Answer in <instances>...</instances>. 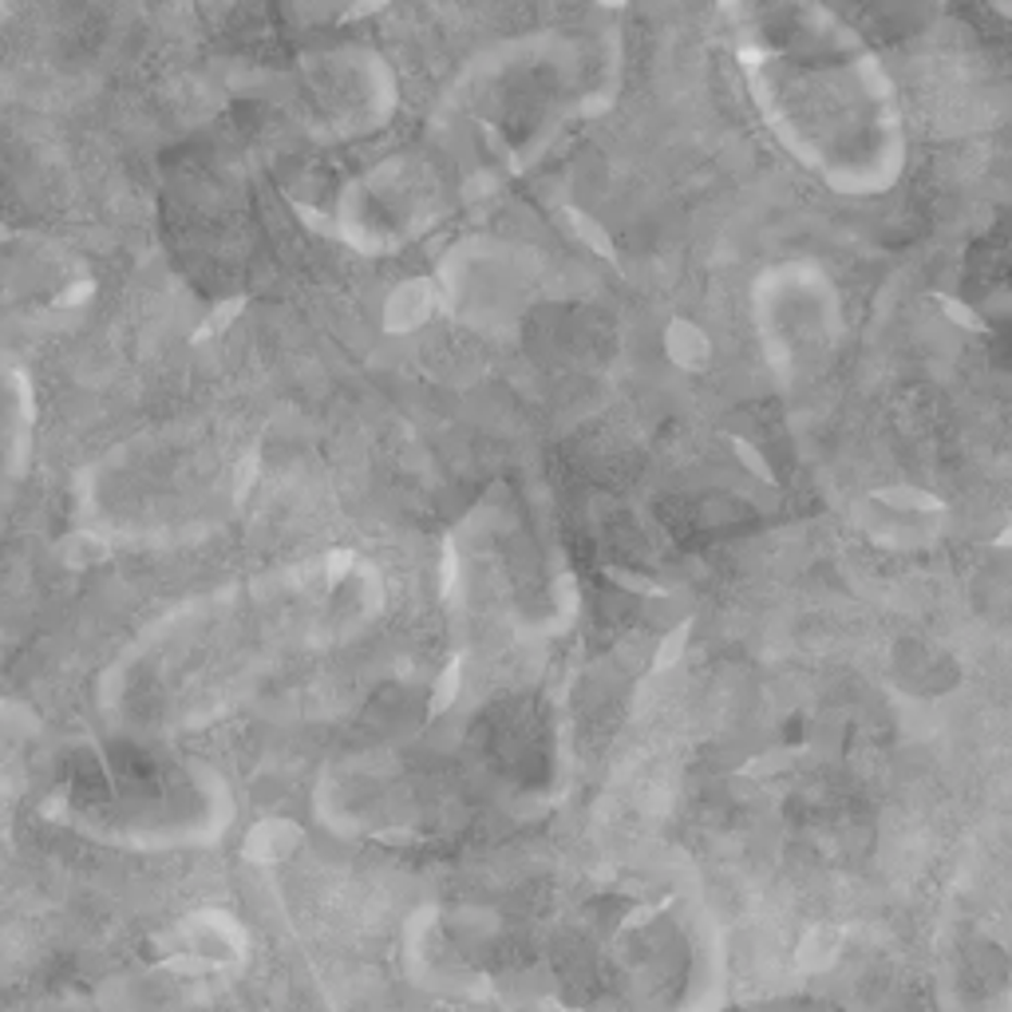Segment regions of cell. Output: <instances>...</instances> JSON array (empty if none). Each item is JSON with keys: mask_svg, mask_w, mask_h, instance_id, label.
<instances>
[{"mask_svg": "<svg viewBox=\"0 0 1012 1012\" xmlns=\"http://www.w3.org/2000/svg\"><path fill=\"white\" fill-rule=\"evenodd\" d=\"M878 499L898 502V507H905V511H941V499H934V495H925V490H914V487L878 490Z\"/></svg>", "mask_w": 1012, "mask_h": 1012, "instance_id": "7a4b0ae2", "label": "cell"}, {"mask_svg": "<svg viewBox=\"0 0 1012 1012\" xmlns=\"http://www.w3.org/2000/svg\"><path fill=\"white\" fill-rule=\"evenodd\" d=\"M328 566H333V570H328V582H340V577H345V566H352V554H345V550H340V554L328 558Z\"/></svg>", "mask_w": 1012, "mask_h": 1012, "instance_id": "4fadbf2b", "label": "cell"}, {"mask_svg": "<svg viewBox=\"0 0 1012 1012\" xmlns=\"http://www.w3.org/2000/svg\"><path fill=\"white\" fill-rule=\"evenodd\" d=\"M163 969L166 973H183V977H198V973H214L218 965L207 958H198V953H175V958L163 961Z\"/></svg>", "mask_w": 1012, "mask_h": 1012, "instance_id": "277c9868", "label": "cell"}, {"mask_svg": "<svg viewBox=\"0 0 1012 1012\" xmlns=\"http://www.w3.org/2000/svg\"><path fill=\"white\" fill-rule=\"evenodd\" d=\"M258 467H262V451L253 447L250 455H246V459L238 463V487H234V502H238V507H241L246 499H250V487L258 483Z\"/></svg>", "mask_w": 1012, "mask_h": 1012, "instance_id": "3957f363", "label": "cell"}, {"mask_svg": "<svg viewBox=\"0 0 1012 1012\" xmlns=\"http://www.w3.org/2000/svg\"><path fill=\"white\" fill-rule=\"evenodd\" d=\"M732 451H736V459H740L744 467L755 471V479H763V483H772V479H775L772 467H767V459H763L751 443H744V439H732Z\"/></svg>", "mask_w": 1012, "mask_h": 1012, "instance_id": "5b68a950", "label": "cell"}, {"mask_svg": "<svg viewBox=\"0 0 1012 1012\" xmlns=\"http://www.w3.org/2000/svg\"><path fill=\"white\" fill-rule=\"evenodd\" d=\"M246 305H250V297H226L222 305L210 309L207 325L198 328L190 340H195V345H202V340H214V337H222V333H229V328H234V321L246 313Z\"/></svg>", "mask_w": 1012, "mask_h": 1012, "instance_id": "6da1fadb", "label": "cell"}, {"mask_svg": "<svg viewBox=\"0 0 1012 1012\" xmlns=\"http://www.w3.org/2000/svg\"><path fill=\"white\" fill-rule=\"evenodd\" d=\"M937 301H941V309L949 313V321H953V325H965V328H973V333H985V328H989L977 313H973V309L961 305V301H953V297H937Z\"/></svg>", "mask_w": 1012, "mask_h": 1012, "instance_id": "52a82bcc", "label": "cell"}, {"mask_svg": "<svg viewBox=\"0 0 1012 1012\" xmlns=\"http://www.w3.org/2000/svg\"><path fill=\"white\" fill-rule=\"evenodd\" d=\"M88 293H91V282H79V289H72V293H60V297H55V305H60V309L79 305V301H84Z\"/></svg>", "mask_w": 1012, "mask_h": 1012, "instance_id": "7c38bea8", "label": "cell"}, {"mask_svg": "<svg viewBox=\"0 0 1012 1012\" xmlns=\"http://www.w3.org/2000/svg\"><path fill=\"white\" fill-rule=\"evenodd\" d=\"M570 218L577 222V234H582V238H586L589 246H594V250L601 253V258H613V246H610V238H605V234H601V229L594 226V222H589V218H582V214H570Z\"/></svg>", "mask_w": 1012, "mask_h": 1012, "instance_id": "9c48e42d", "label": "cell"}, {"mask_svg": "<svg viewBox=\"0 0 1012 1012\" xmlns=\"http://www.w3.org/2000/svg\"><path fill=\"white\" fill-rule=\"evenodd\" d=\"M685 641H688V625H680V629L669 633L664 645H661V653H657V669H673L676 657L685 653Z\"/></svg>", "mask_w": 1012, "mask_h": 1012, "instance_id": "ba28073f", "label": "cell"}, {"mask_svg": "<svg viewBox=\"0 0 1012 1012\" xmlns=\"http://www.w3.org/2000/svg\"><path fill=\"white\" fill-rule=\"evenodd\" d=\"M0 241H9V229H4V226H0Z\"/></svg>", "mask_w": 1012, "mask_h": 1012, "instance_id": "5bb4252c", "label": "cell"}, {"mask_svg": "<svg viewBox=\"0 0 1012 1012\" xmlns=\"http://www.w3.org/2000/svg\"><path fill=\"white\" fill-rule=\"evenodd\" d=\"M455 688H459V661L455 664H447V673L439 676V685H436V700H432V716H439L451 700H455Z\"/></svg>", "mask_w": 1012, "mask_h": 1012, "instance_id": "8992f818", "label": "cell"}, {"mask_svg": "<svg viewBox=\"0 0 1012 1012\" xmlns=\"http://www.w3.org/2000/svg\"><path fill=\"white\" fill-rule=\"evenodd\" d=\"M610 577H613V582H621V586H629V589H641V594H657V586H653V582H645V577L621 574V570H610Z\"/></svg>", "mask_w": 1012, "mask_h": 1012, "instance_id": "8fae6325", "label": "cell"}, {"mask_svg": "<svg viewBox=\"0 0 1012 1012\" xmlns=\"http://www.w3.org/2000/svg\"><path fill=\"white\" fill-rule=\"evenodd\" d=\"M293 210H297V218H305V226L316 229V234H328V238L337 234V229H333V218H328L325 210H313V207H305V202H293Z\"/></svg>", "mask_w": 1012, "mask_h": 1012, "instance_id": "30bf717a", "label": "cell"}]
</instances>
